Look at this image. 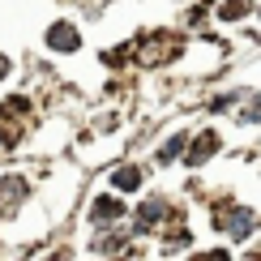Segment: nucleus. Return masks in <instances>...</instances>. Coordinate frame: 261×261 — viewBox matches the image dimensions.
Masks as SVG:
<instances>
[{
    "label": "nucleus",
    "mask_w": 261,
    "mask_h": 261,
    "mask_svg": "<svg viewBox=\"0 0 261 261\" xmlns=\"http://www.w3.org/2000/svg\"><path fill=\"white\" fill-rule=\"evenodd\" d=\"M163 214H167V205H163L159 197H150V201L137 210V231H150V227H159V223H163Z\"/></svg>",
    "instance_id": "5"
},
{
    "label": "nucleus",
    "mask_w": 261,
    "mask_h": 261,
    "mask_svg": "<svg viewBox=\"0 0 261 261\" xmlns=\"http://www.w3.org/2000/svg\"><path fill=\"white\" fill-rule=\"evenodd\" d=\"M120 236H107V240H99V244H94V253H120Z\"/></svg>",
    "instance_id": "10"
},
{
    "label": "nucleus",
    "mask_w": 261,
    "mask_h": 261,
    "mask_svg": "<svg viewBox=\"0 0 261 261\" xmlns=\"http://www.w3.org/2000/svg\"><path fill=\"white\" fill-rule=\"evenodd\" d=\"M214 223H219V227H227V231H231L236 240L253 231V214H248V210H219V214H214Z\"/></svg>",
    "instance_id": "2"
},
{
    "label": "nucleus",
    "mask_w": 261,
    "mask_h": 261,
    "mask_svg": "<svg viewBox=\"0 0 261 261\" xmlns=\"http://www.w3.org/2000/svg\"><path fill=\"white\" fill-rule=\"evenodd\" d=\"M244 120H261V94L253 99V107H248V112H244Z\"/></svg>",
    "instance_id": "11"
},
{
    "label": "nucleus",
    "mask_w": 261,
    "mask_h": 261,
    "mask_svg": "<svg viewBox=\"0 0 261 261\" xmlns=\"http://www.w3.org/2000/svg\"><path fill=\"white\" fill-rule=\"evenodd\" d=\"M47 47H51V51H77V47H82L77 26H69V21H56V26L47 30Z\"/></svg>",
    "instance_id": "1"
},
{
    "label": "nucleus",
    "mask_w": 261,
    "mask_h": 261,
    "mask_svg": "<svg viewBox=\"0 0 261 261\" xmlns=\"http://www.w3.org/2000/svg\"><path fill=\"white\" fill-rule=\"evenodd\" d=\"M0 77H9V56H0Z\"/></svg>",
    "instance_id": "12"
},
{
    "label": "nucleus",
    "mask_w": 261,
    "mask_h": 261,
    "mask_svg": "<svg viewBox=\"0 0 261 261\" xmlns=\"http://www.w3.org/2000/svg\"><path fill=\"white\" fill-rule=\"evenodd\" d=\"M214 154H219V133H201V137L189 146V163H193V167H201V163L214 159Z\"/></svg>",
    "instance_id": "3"
},
{
    "label": "nucleus",
    "mask_w": 261,
    "mask_h": 261,
    "mask_svg": "<svg viewBox=\"0 0 261 261\" xmlns=\"http://www.w3.org/2000/svg\"><path fill=\"white\" fill-rule=\"evenodd\" d=\"M112 184H116V189H120V193H133L137 184H141V167H133V163H124V167H116Z\"/></svg>",
    "instance_id": "7"
},
{
    "label": "nucleus",
    "mask_w": 261,
    "mask_h": 261,
    "mask_svg": "<svg viewBox=\"0 0 261 261\" xmlns=\"http://www.w3.org/2000/svg\"><path fill=\"white\" fill-rule=\"evenodd\" d=\"M21 197H26V180H21V176H9L5 184H0V210H5V214L13 210Z\"/></svg>",
    "instance_id": "4"
},
{
    "label": "nucleus",
    "mask_w": 261,
    "mask_h": 261,
    "mask_svg": "<svg viewBox=\"0 0 261 261\" xmlns=\"http://www.w3.org/2000/svg\"><path fill=\"white\" fill-rule=\"evenodd\" d=\"M180 154H189V150H184V137H171L167 146L159 150V163H171V159H180Z\"/></svg>",
    "instance_id": "9"
},
{
    "label": "nucleus",
    "mask_w": 261,
    "mask_h": 261,
    "mask_svg": "<svg viewBox=\"0 0 261 261\" xmlns=\"http://www.w3.org/2000/svg\"><path fill=\"white\" fill-rule=\"evenodd\" d=\"M90 214H94V223H116L124 214V205L116 201V197H94V210Z\"/></svg>",
    "instance_id": "6"
},
{
    "label": "nucleus",
    "mask_w": 261,
    "mask_h": 261,
    "mask_svg": "<svg viewBox=\"0 0 261 261\" xmlns=\"http://www.w3.org/2000/svg\"><path fill=\"white\" fill-rule=\"evenodd\" d=\"M248 9H253V0H223L219 17L223 21H240V17H248Z\"/></svg>",
    "instance_id": "8"
}]
</instances>
